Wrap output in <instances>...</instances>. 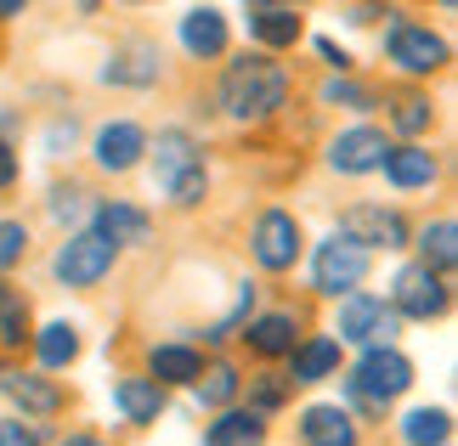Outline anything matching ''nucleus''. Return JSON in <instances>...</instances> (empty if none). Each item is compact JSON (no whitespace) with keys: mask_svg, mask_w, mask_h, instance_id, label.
I'll list each match as a JSON object with an SVG mask.
<instances>
[{"mask_svg":"<svg viewBox=\"0 0 458 446\" xmlns=\"http://www.w3.org/2000/svg\"><path fill=\"white\" fill-rule=\"evenodd\" d=\"M267 441H272V424L255 418L250 407H226L204 430V446H267Z\"/></svg>","mask_w":458,"mask_h":446,"instance_id":"bb28decb","label":"nucleus"},{"mask_svg":"<svg viewBox=\"0 0 458 446\" xmlns=\"http://www.w3.org/2000/svg\"><path fill=\"white\" fill-rule=\"evenodd\" d=\"M345 413H351V418H368V424H379L385 413H391V407H379L374 396H362V390H351V384H345Z\"/></svg>","mask_w":458,"mask_h":446,"instance_id":"4c0bfd02","label":"nucleus"},{"mask_svg":"<svg viewBox=\"0 0 458 446\" xmlns=\"http://www.w3.org/2000/svg\"><path fill=\"white\" fill-rule=\"evenodd\" d=\"M385 306H391L402 323H442V316L453 311V289H447V277H436L419 260H408V265H396Z\"/></svg>","mask_w":458,"mask_h":446,"instance_id":"0eeeda50","label":"nucleus"},{"mask_svg":"<svg viewBox=\"0 0 458 446\" xmlns=\"http://www.w3.org/2000/svg\"><path fill=\"white\" fill-rule=\"evenodd\" d=\"M34 339V306L23 289H12L6 277H0V350H23Z\"/></svg>","mask_w":458,"mask_h":446,"instance_id":"cd10ccee","label":"nucleus"},{"mask_svg":"<svg viewBox=\"0 0 458 446\" xmlns=\"http://www.w3.org/2000/svg\"><path fill=\"white\" fill-rule=\"evenodd\" d=\"M74 141H80V119L74 114H63L57 124H51V130H46V153H74Z\"/></svg>","mask_w":458,"mask_h":446,"instance_id":"c9c22d12","label":"nucleus"},{"mask_svg":"<svg viewBox=\"0 0 458 446\" xmlns=\"http://www.w3.org/2000/svg\"><path fill=\"white\" fill-rule=\"evenodd\" d=\"M114 265H119V248H108L97 231H68L57 255H51V277L63 289H97V282L114 277Z\"/></svg>","mask_w":458,"mask_h":446,"instance_id":"9d476101","label":"nucleus"},{"mask_svg":"<svg viewBox=\"0 0 458 446\" xmlns=\"http://www.w3.org/2000/svg\"><path fill=\"white\" fill-rule=\"evenodd\" d=\"M402 441L408 446H453V413L447 407H413L402 418Z\"/></svg>","mask_w":458,"mask_h":446,"instance_id":"7c9ffc66","label":"nucleus"},{"mask_svg":"<svg viewBox=\"0 0 458 446\" xmlns=\"http://www.w3.org/2000/svg\"><path fill=\"white\" fill-rule=\"evenodd\" d=\"M182 51L187 57H199V63H209V57H226V40H233V23H226V12H216V6H192V12H182Z\"/></svg>","mask_w":458,"mask_h":446,"instance_id":"5701e85b","label":"nucleus"},{"mask_svg":"<svg viewBox=\"0 0 458 446\" xmlns=\"http://www.w3.org/2000/svg\"><path fill=\"white\" fill-rule=\"evenodd\" d=\"M114 413L136 424V430H148V424H158L170 413V390H158L148 373H119L114 379Z\"/></svg>","mask_w":458,"mask_h":446,"instance_id":"6ab92c4d","label":"nucleus"},{"mask_svg":"<svg viewBox=\"0 0 458 446\" xmlns=\"http://www.w3.org/2000/svg\"><path fill=\"white\" fill-rule=\"evenodd\" d=\"M385 153H391V136H385L379 124H345V130L328 141L323 164L334 175H374L385 164Z\"/></svg>","mask_w":458,"mask_h":446,"instance_id":"f8f14e48","label":"nucleus"},{"mask_svg":"<svg viewBox=\"0 0 458 446\" xmlns=\"http://www.w3.org/2000/svg\"><path fill=\"white\" fill-rule=\"evenodd\" d=\"M192 396H199V407H209V413H226V407H238V396H243V373H238V362H209L204 367V379L192 384Z\"/></svg>","mask_w":458,"mask_h":446,"instance_id":"c85d7f7f","label":"nucleus"},{"mask_svg":"<svg viewBox=\"0 0 458 446\" xmlns=\"http://www.w3.org/2000/svg\"><path fill=\"white\" fill-rule=\"evenodd\" d=\"M238 339L260 356V362H289L294 345L306 339V316H301V311H289V306H277V311H255L250 323H243Z\"/></svg>","mask_w":458,"mask_h":446,"instance_id":"ddd939ff","label":"nucleus"},{"mask_svg":"<svg viewBox=\"0 0 458 446\" xmlns=\"http://www.w3.org/2000/svg\"><path fill=\"white\" fill-rule=\"evenodd\" d=\"M374 17H391L385 6H345V23H357V29H368Z\"/></svg>","mask_w":458,"mask_h":446,"instance_id":"a19ab883","label":"nucleus"},{"mask_svg":"<svg viewBox=\"0 0 458 446\" xmlns=\"http://www.w3.org/2000/svg\"><path fill=\"white\" fill-rule=\"evenodd\" d=\"M204 350L199 345H187V339H165V345H153L148 350V379L158 390H175V384H199L204 379Z\"/></svg>","mask_w":458,"mask_h":446,"instance_id":"412c9836","label":"nucleus"},{"mask_svg":"<svg viewBox=\"0 0 458 446\" xmlns=\"http://www.w3.org/2000/svg\"><path fill=\"white\" fill-rule=\"evenodd\" d=\"M243 23H250L255 51H267V57L301 46V34H306V17L294 12V6H250V12H243Z\"/></svg>","mask_w":458,"mask_h":446,"instance_id":"4be33fe9","label":"nucleus"},{"mask_svg":"<svg viewBox=\"0 0 458 446\" xmlns=\"http://www.w3.org/2000/svg\"><path fill=\"white\" fill-rule=\"evenodd\" d=\"M379 108L385 119H391V130L402 141H425V130L436 124V102L430 97H419V91H396V97H379ZM385 130V136H391Z\"/></svg>","mask_w":458,"mask_h":446,"instance_id":"a878e982","label":"nucleus"},{"mask_svg":"<svg viewBox=\"0 0 458 446\" xmlns=\"http://www.w3.org/2000/svg\"><path fill=\"white\" fill-rule=\"evenodd\" d=\"M413 248H419V265L436 277H453V265H458V221L453 215H436L413 231Z\"/></svg>","mask_w":458,"mask_h":446,"instance_id":"b1692460","label":"nucleus"},{"mask_svg":"<svg viewBox=\"0 0 458 446\" xmlns=\"http://www.w3.org/2000/svg\"><path fill=\"white\" fill-rule=\"evenodd\" d=\"M34 362H40V373H63V367H74L80 362V350H85V339L74 323H46V328H34Z\"/></svg>","mask_w":458,"mask_h":446,"instance_id":"393cba45","label":"nucleus"},{"mask_svg":"<svg viewBox=\"0 0 458 446\" xmlns=\"http://www.w3.org/2000/svg\"><path fill=\"white\" fill-rule=\"evenodd\" d=\"M0 396H6L17 413H23V424H51L68 413V390L57 379H46V373H23V367H6L0 362Z\"/></svg>","mask_w":458,"mask_h":446,"instance_id":"9b49d317","label":"nucleus"},{"mask_svg":"<svg viewBox=\"0 0 458 446\" xmlns=\"http://www.w3.org/2000/svg\"><path fill=\"white\" fill-rule=\"evenodd\" d=\"M396 333H402V316L385 306V294L374 289H357V294H345L340 299V316H334V339L340 345H396Z\"/></svg>","mask_w":458,"mask_h":446,"instance_id":"6e6552de","label":"nucleus"},{"mask_svg":"<svg viewBox=\"0 0 458 446\" xmlns=\"http://www.w3.org/2000/svg\"><path fill=\"white\" fill-rule=\"evenodd\" d=\"M317 57H323L334 74H351V68H357V63H351V51H345V46H334L328 34H317Z\"/></svg>","mask_w":458,"mask_h":446,"instance_id":"ea45409f","label":"nucleus"},{"mask_svg":"<svg viewBox=\"0 0 458 446\" xmlns=\"http://www.w3.org/2000/svg\"><path fill=\"white\" fill-rule=\"evenodd\" d=\"M340 238L345 243H357L362 255H396V248H408L413 243V226H408V215H402L396 204H345L340 209Z\"/></svg>","mask_w":458,"mask_h":446,"instance_id":"423d86ee","label":"nucleus"},{"mask_svg":"<svg viewBox=\"0 0 458 446\" xmlns=\"http://www.w3.org/2000/svg\"><path fill=\"white\" fill-rule=\"evenodd\" d=\"M57 446H108V441H102L97 430H68V435H63Z\"/></svg>","mask_w":458,"mask_h":446,"instance_id":"79ce46f5","label":"nucleus"},{"mask_svg":"<svg viewBox=\"0 0 458 446\" xmlns=\"http://www.w3.org/2000/svg\"><path fill=\"white\" fill-rule=\"evenodd\" d=\"M148 141H153L148 124H136V119H108V124L91 136V158H97L102 175H131V170L148 158Z\"/></svg>","mask_w":458,"mask_h":446,"instance_id":"4468645a","label":"nucleus"},{"mask_svg":"<svg viewBox=\"0 0 458 446\" xmlns=\"http://www.w3.org/2000/svg\"><path fill=\"white\" fill-rule=\"evenodd\" d=\"M85 231H97L108 248H148L153 243V215L142 204H131V198H97Z\"/></svg>","mask_w":458,"mask_h":446,"instance_id":"2eb2a0df","label":"nucleus"},{"mask_svg":"<svg viewBox=\"0 0 458 446\" xmlns=\"http://www.w3.org/2000/svg\"><path fill=\"white\" fill-rule=\"evenodd\" d=\"M23 260H29V226L17 215H0V277L17 272Z\"/></svg>","mask_w":458,"mask_h":446,"instance_id":"f704fd0d","label":"nucleus"},{"mask_svg":"<svg viewBox=\"0 0 458 446\" xmlns=\"http://www.w3.org/2000/svg\"><path fill=\"white\" fill-rule=\"evenodd\" d=\"M12 17H23V0H0V23H12Z\"/></svg>","mask_w":458,"mask_h":446,"instance_id":"37998d69","label":"nucleus"},{"mask_svg":"<svg viewBox=\"0 0 458 446\" xmlns=\"http://www.w3.org/2000/svg\"><path fill=\"white\" fill-rule=\"evenodd\" d=\"M17 175H23V153H17V141H0V192H12Z\"/></svg>","mask_w":458,"mask_h":446,"instance_id":"58836bf2","label":"nucleus"},{"mask_svg":"<svg viewBox=\"0 0 458 446\" xmlns=\"http://www.w3.org/2000/svg\"><path fill=\"white\" fill-rule=\"evenodd\" d=\"M289 91H294V80H289V68L277 57H267V51H238V57L221 68L216 102H221L226 119L260 124V119H272V114L289 108Z\"/></svg>","mask_w":458,"mask_h":446,"instance_id":"f257e3e1","label":"nucleus"},{"mask_svg":"<svg viewBox=\"0 0 458 446\" xmlns=\"http://www.w3.org/2000/svg\"><path fill=\"white\" fill-rule=\"evenodd\" d=\"M91 209H97V198H91V187H80V181H57L46 192V215L57 226H68V231L91 226Z\"/></svg>","mask_w":458,"mask_h":446,"instance_id":"c756f323","label":"nucleus"},{"mask_svg":"<svg viewBox=\"0 0 458 446\" xmlns=\"http://www.w3.org/2000/svg\"><path fill=\"white\" fill-rule=\"evenodd\" d=\"M385 181L396 192H425L442 181V158H436L425 141H391V153H385Z\"/></svg>","mask_w":458,"mask_h":446,"instance_id":"a211bd4d","label":"nucleus"},{"mask_svg":"<svg viewBox=\"0 0 458 446\" xmlns=\"http://www.w3.org/2000/svg\"><path fill=\"white\" fill-rule=\"evenodd\" d=\"M0 446H46V435L23 418H0Z\"/></svg>","mask_w":458,"mask_h":446,"instance_id":"e433bc0d","label":"nucleus"},{"mask_svg":"<svg viewBox=\"0 0 458 446\" xmlns=\"http://www.w3.org/2000/svg\"><path fill=\"white\" fill-rule=\"evenodd\" d=\"M255 299H260V289H255V282H243V289H238V306H233V316H221L216 328H204V339H209V345H226V339H238V333H243V323L255 316Z\"/></svg>","mask_w":458,"mask_h":446,"instance_id":"72a5a7b5","label":"nucleus"},{"mask_svg":"<svg viewBox=\"0 0 458 446\" xmlns=\"http://www.w3.org/2000/svg\"><path fill=\"white\" fill-rule=\"evenodd\" d=\"M413 379H419V367H413V356L402 345H368L357 362H351V373H345V384L362 390V396H374L379 407H391L396 396H408Z\"/></svg>","mask_w":458,"mask_h":446,"instance_id":"39448f33","label":"nucleus"},{"mask_svg":"<svg viewBox=\"0 0 458 446\" xmlns=\"http://www.w3.org/2000/svg\"><path fill=\"white\" fill-rule=\"evenodd\" d=\"M243 390H250V413H255V418L284 413L289 396H294V384L284 379V373H255V379H243Z\"/></svg>","mask_w":458,"mask_h":446,"instance_id":"473e14b6","label":"nucleus"},{"mask_svg":"<svg viewBox=\"0 0 458 446\" xmlns=\"http://www.w3.org/2000/svg\"><path fill=\"white\" fill-rule=\"evenodd\" d=\"M158 80H165V51L153 40H125L102 63V85H119V91H153Z\"/></svg>","mask_w":458,"mask_h":446,"instance_id":"dca6fc26","label":"nucleus"},{"mask_svg":"<svg viewBox=\"0 0 458 446\" xmlns=\"http://www.w3.org/2000/svg\"><path fill=\"white\" fill-rule=\"evenodd\" d=\"M323 108H345V114H374L379 108V85H368L357 74H334L323 85Z\"/></svg>","mask_w":458,"mask_h":446,"instance_id":"2f4dec72","label":"nucleus"},{"mask_svg":"<svg viewBox=\"0 0 458 446\" xmlns=\"http://www.w3.org/2000/svg\"><path fill=\"white\" fill-rule=\"evenodd\" d=\"M340 362H345V345L334 333H306L289 356V384H323V379H340Z\"/></svg>","mask_w":458,"mask_h":446,"instance_id":"aec40b11","label":"nucleus"},{"mask_svg":"<svg viewBox=\"0 0 458 446\" xmlns=\"http://www.w3.org/2000/svg\"><path fill=\"white\" fill-rule=\"evenodd\" d=\"M294 435H301V446H362V424L340 401H311L294 418Z\"/></svg>","mask_w":458,"mask_h":446,"instance_id":"f3484780","label":"nucleus"},{"mask_svg":"<svg viewBox=\"0 0 458 446\" xmlns=\"http://www.w3.org/2000/svg\"><path fill=\"white\" fill-rule=\"evenodd\" d=\"M148 164H153V187L165 192L175 209H199L209 198L204 147L182 124H170V130H158V141H148Z\"/></svg>","mask_w":458,"mask_h":446,"instance_id":"f03ea898","label":"nucleus"},{"mask_svg":"<svg viewBox=\"0 0 458 446\" xmlns=\"http://www.w3.org/2000/svg\"><path fill=\"white\" fill-rule=\"evenodd\" d=\"M385 63H391L396 74H408V80H430V74H442L453 63V46L430 23H413V17L396 12V23L385 29Z\"/></svg>","mask_w":458,"mask_h":446,"instance_id":"7ed1b4c3","label":"nucleus"},{"mask_svg":"<svg viewBox=\"0 0 458 446\" xmlns=\"http://www.w3.org/2000/svg\"><path fill=\"white\" fill-rule=\"evenodd\" d=\"M250 255H255V265H260L267 277L294 272V265H301V255H306V226H301V215H294V209H284V204L260 209L255 226H250Z\"/></svg>","mask_w":458,"mask_h":446,"instance_id":"20e7f679","label":"nucleus"},{"mask_svg":"<svg viewBox=\"0 0 458 446\" xmlns=\"http://www.w3.org/2000/svg\"><path fill=\"white\" fill-rule=\"evenodd\" d=\"M368 272H374V255H362L357 243H345L340 231L334 238H323L311 248V289L323 294V299H345V294H357Z\"/></svg>","mask_w":458,"mask_h":446,"instance_id":"1a4fd4ad","label":"nucleus"}]
</instances>
